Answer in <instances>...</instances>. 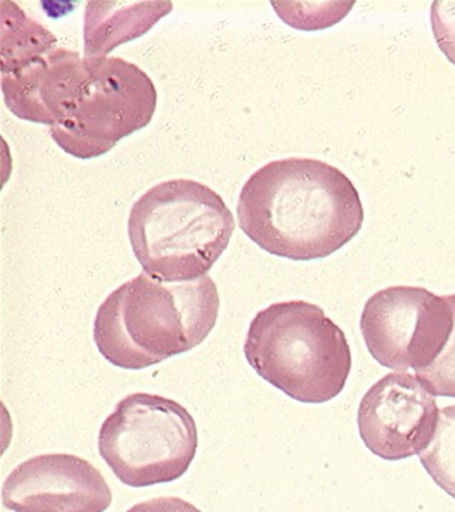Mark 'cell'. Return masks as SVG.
I'll return each instance as SVG.
<instances>
[{
  "label": "cell",
  "instance_id": "obj_4",
  "mask_svg": "<svg viewBox=\"0 0 455 512\" xmlns=\"http://www.w3.org/2000/svg\"><path fill=\"white\" fill-rule=\"evenodd\" d=\"M127 228L146 274L190 282L207 276L227 251L235 218L208 185L177 178L144 192L131 207Z\"/></svg>",
  "mask_w": 455,
  "mask_h": 512
},
{
  "label": "cell",
  "instance_id": "obj_7",
  "mask_svg": "<svg viewBox=\"0 0 455 512\" xmlns=\"http://www.w3.org/2000/svg\"><path fill=\"white\" fill-rule=\"evenodd\" d=\"M454 328V312L446 296L419 286H390L370 296L360 330L376 362L416 375L424 372L446 348Z\"/></svg>",
  "mask_w": 455,
  "mask_h": 512
},
{
  "label": "cell",
  "instance_id": "obj_11",
  "mask_svg": "<svg viewBox=\"0 0 455 512\" xmlns=\"http://www.w3.org/2000/svg\"><path fill=\"white\" fill-rule=\"evenodd\" d=\"M2 70L9 72L32 62L57 47V39L49 29L25 15L15 2H2Z\"/></svg>",
  "mask_w": 455,
  "mask_h": 512
},
{
  "label": "cell",
  "instance_id": "obj_2",
  "mask_svg": "<svg viewBox=\"0 0 455 512\" xmlns=\"http://www.w3.org/2000/svg\"><path fill=\"white\" fill-rule=\"evenodd\" d=\"M239 227L259 248L296 262L328 258L363 227L359 191L325 161L283 158L246 180L238 198Z\"/></svg>",
  "mask_w": 455,
  "mask_h": 512
},
{
  "label": "cell",
  "instance_id": "obj_8",
  "mask_svg": "<svg viewBox=\"0 0 455 512\" xmlns=\"http://www.w3.org/2000/svg\"><path fill=\"white\" fill-rule=\"evenodd\" d=\"M434 396L419 376H384L367 390L357 410L364 446L387 461L420 456L436 436L440 420Z\"/></svg>",
  "mask_w": 455,
  "mask_h": 512
},
{
  "label": "cell",
  "instance_id": "obj_16",
  "mask_svg": "<svg viewBox=\"0 0 455 512\" xmlns=\"http://www.w3.org/2000/svg\"><path fill=\"white\" fill-rule=\"evenodd\" d=\"M126 512H201L180 497H158L133 505Z\"/></svg>",
  "mask_w": 455,
  "mask_h": 512
},
{
  "label": "cell",
  "instance_id": "obj_3",
  "mask_svg": "<svg viewBox=\"0 0 455 512\" xmlns=\"http://www.w3.org/2000/svg\"><path fill=\"white\" fill-rule=\"evenodd\" d=\"M219 305L211 276L164 282L143 272L101 303L94 342L111 365L147 369L205 342L217 325Z\"/></svg>",
  "mask_w": 455,
  "mask_h": 512
},
{
  "label": "cell",
  "instance_id": "obj_13",
  "mask_svg": "<svg viewBox=\"0 0 455 512\" xmlns=\"http://www.w3.org/2000/svg\"><path fill=\"white\" fill-rule=\"evenodd\" d=\"M446 298L454 312L453 332L436 362L417 376L427 384L431 393L455 399V295H448Z\"/></svg>",
  "mask_w": 455,
  "mask_h": 512
},
{
  "label": "cell",
  "instance_id": "obj_5",
  "mask_svg": "<svg viewBox=\"0 0 455 512\" xmlns=\"http://www.w3.org/2000/svg\"><path fill=\"white\" fill-rule=\"evenodd\" d=\"M244 353L256 375L301 403L336 399L352 372L345 333L306 301L273 303L256 313Z\"/></svg>",
  "mask_w": 455,
  "mask_h": 512
},
{
  "label": "cell",
  "instance_id": "obj_1",
  "mask_svg": "<svg viewBox=\"0 0 455 512\" xmlns=\"http://www.w3.org/2000/svg\"><path fill=\"white\" fill-rule=\"evenodd\" d=\"M2 92L16 117L49 126L57 146L79 160L104 156L147 127L158 100L137 64L62 46L2 73Z\"/></svg>",
  "mask_w": 455,
  "mask_h": 512
},
{
  "label": "cell",
  "instance_id": "obj_14",
  "mask_svg": "<svg viewBox=\"0 0 455 512\" xmlns=\"http://www.w3.org/2000/svg\"><path fill=\"white\" fill-rule=\"evenodd\" d=\"M431 29L441 52L455 66V0L433 2Z\"/></svg>",
  "mask_w": 455,
  "mask_h": 512
},
{
  "label": "cell",
  "instance_id": "obj_12",
  "mask_svg": "<svg viewBox=\"0 0 455 512\" xmlns=\"http://www.w3.org/2000/svg\"><path fill=\"white\" fill-rule=\"evenodd\" d=\"M420 461L434 483L455 498V404L441 409L436 436Z\"/></svg>",
  "mask_w": 455,
  "mask_h": 512
},
{
  "label": "cell",
  "instance_id": "obj_15",
  "mask_svg": "<svg viewBox=\"0 0 455 512\" xmlns=\"http://www.w3.org/2000/svg\"><path fill=\"white\" fill-rule=\"evenodd\" d=\"M273 8L278 10V15L281 16L289 26L293 28L312 30L329 28L345 18L350 9L355 6V2H337L333 3L332 8L322 13L310 12L309 15H302V13L292 12V10L283 8L282 3H272Z\"/></svg>",
  "mask_w": 455,
  "mask_h": 512
},
{
  "label": "cell",
  "instance_id": "obj_9",
  "mask_svg": "<svg viewBox=\"0 0 455 512\" xmlns=\"http://www.w3.org/2000/svg\"><path fill=\"white\" fill-rule=\"evenodd\" d=\"M13 512H104L113 493L93 464L73 454H42L19 464L3 484Z\"/></svg>",
  "mask_w": 455,
  "mask_h": 512
},
{
  "label": "cell",
  "instance_id": "obj_6",
  "mask_svg": "<svg viewBox=\"0 0 455 512\" xmlns=\"http://www.w3.org/2000/svg\"><path fill=\"white\" fill-rule=\"evenodd\" d=\"M197 450L194 416L160 394H128L100 427V456L128 487L173 483L187 473Z\"/></svg>",
  "mask_w": 455,
  "mask_h": 512
},
{
  "label": "cell",
  "instance_id": "obj_10",
  "mask_svg": "<svg viewBox=\"0 0 455 512\" xmlns=\"http://www.w3.org/2000/svg\"><path fill=\"white\" fill-rule=\"evenodd\" d=\"M171 10H173V3L170 2L121 3V9L117 10V12L103 13V10H101V13L110 20H113V22H116V25H111V23L86 15V28H84L86 46H84V55L87 57H106L120 43L143 36V33L151 29L150 26L127 22L151 18V16H163L164 18ZM137 23L155 25L153 22Z\"/></svg>",
  "mask_w": 455,
  "mask_h": 512
}]
</instances>
